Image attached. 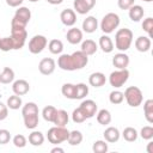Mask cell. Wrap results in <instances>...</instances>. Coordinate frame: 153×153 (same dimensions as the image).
Masks as SVG:
<instances>
[{"instance_id":"1","label":"cell","mask_w":153,"mask_h":153,"mask_svg":"<svg viewBox=\"0 0 153 153\" xmlns=\"http://www.w3.org/2000/svg\"><path fill=\"white\" fill-rule=\"evenodd\" d=\"M88 63V56L81 50L73 54H61L57 59V66L62 71H76L82 69Z\"/></svg>"},{"instance_id":"2","label":"cell","mask_w":153,"mask_h":153,"mask_svg":"<svg viewBox=\"0 0 153 153\" xmlns=\"http://www.w3.org/2000/svg\"><path fill=\"white\" fill-rule=\"evenodd\" d=\"M24 124L27 129H35L38 126V106L33 102H27L22 108Z\"/></svg>"},{"instance_id":"3","label":"cell","mask_w":153,"mask_h":153,"mask_svg":"<svg viewBox=\"0 0 153 153\" xmlns=\"http://www.w3.org/2000/svg\"><path fill=\"white\" fill-rule=\"evenodd\" d=\"M133 43V31L123 27L120 29L115 35V47L120 51H127Z\"/></svg>"},{"instance_id":"4","label":"cell","mask_w":153,"mask_h":153,"mask_svg":"<svg viewBox=\"0 0 153 153\" xmlns=\"http://www.w3.org/2000/svg\"><path fill=\"white\" fill-rule=\"evenodd\" d=\"M68 135H69V130L66 127H57V126L51 127L47 133L48 141L53 145H60L67 141Z\"/></svg>"},{"instance_id":"5","label":"cell","mask_w":153,"mask_h":153,"mask_svg":"<svg viewBox=\"0 0 153 153\" xmlns=\"http://www.w3.org/2000/svg\"><path fill=\"white\" fill-rule=\"evenodd\" d=\"M123 96H124V99L127 100L128 105L131 106V108H137L143 102L142 91L137 86H129V87H127L124 93H123Z\"/></svg>"},{"instance_id":"6","label":"cell","mask_w":153,"mask_h":153,"mask_svg":"<svg viewBox=\"0 0 153 153\" xmlns=\"http://www.w3.org/2000/svg\"><path fill=\"white\" fill-rule=\"evenodd\" d=\"M120 25V17L117 13H114V12H109L106 13L102 22H100V30L105 33V35H109L111 32L115 31V29H117Z\"/></svg>"},{"instance_id":"7","label":"cell","mask_w":153,"mask_h":153,"mask_svg":"<svg viewBox=\"0 0 153 153\" xmlns=\"http://www.w3.org/2000/svg\"><path fill=\"white\" fill-rule=\"evenodd\" d=\"M31 19V11L25 7V6H19V8L16 11L12 22H11V26H22V27H26L27 23Z\"/></svg>"},{"instance_id":"8","label":"cell","mask_w":153,"mask_h":153,"mask_svg":"<svg viewBox=\"0 0 153 153\" xmlns=\"http://www.w3.org/2000/svg\"><path fill=\"white\" fill-rule=\"evenodd\" d=\"M11 38L13 41L14 50L22 49L27 38V31L22 26H11Z\"/></svg>"},{"instance_id":"9","label":"cell","mask_w":153,"mask_h":153,"mask_svg":"<svg viewBox=\"0 0 153 153\" xmlns=\"http://www.w3.org/2000/svg\"><path fill=\"white\" fill-rule=\"evenodd\" d=\"M129 79V71L127 68L124 69H117L111 72L109 75V82L114 88H120L122 87Z\"/></svg>"},{"instance_id":"10","label":"cell","mask_w":153,"mask_h":153,"mask_svg":"<svg viewBox=\"0 0 153 153\" xmlns=\"http://www.w3.org/2000/svg\"><path fill=\"white\" fill-rule=\"evenodd\" d=\"M48 44V39L43 35H35L29 41V51L31 54H39L44 50Z\"/></svg>"},{"instance_id":"11","label":"cell","mask_w":153,"mask_h":153,"mask_svg":"<svg viewBox=\"0 0 153 153\" xmlns=\"http://www.w3.org/2000/svg\"><path fill=\"white\" fill-rule=\"evenodd\" d=\"M96 5V0H74L73 7L74 12L79 14H86L88 13Z\"/></svg>"},{"instance_id":"12","label":"cell","mask_w":153,"mask_h":153,"mask_svg":"<svg viewBox=\"0 0 153 153\" xmlns=\"http://www.w3.org/2000/svg\"><path fill=\"white\" fill-rule=\"evenodd\" d=\"M55 68H56V62L51 57H44L38 63V71L43 75H50V74H53L54 71H55Z\"/></svg>"},{"instance_id":"13","label":"cell","mask_w":153,"mask_h":153,"mask_svg":"<svg viewBox=\"0 0 153 153\" xmlns=\"http://www.w3.org/2000/svg\"><path fill=\"white\" fill-rule=\"evenodd\" d=\"M79 108L84 112V115L86 116V118H92L97 114V110H98L97 103L94 100H92V99H85V100H82Z\"/></svg>"},{"instance_id":"14","label":"cell","mask_w":153,"mask_h":153,"mask_svg":"<svg viewBox=\"0 0 153 153\" xmlns=\"http://www.w3.org/2000/svg\"><path fill=\"white\" fill-rule=\"evenodd\" d=\"M60 19H61V22H62L63 25H66V26H73L76 23V14H75L74 10L66 8V10H63L61 12Z\"/></svg>"},{"instance_id":"15","label":"cell","mask_w":153,"mask_h":153,"mask_svg":"<svg viewBox=\"0 0 153 153\" xmlns=\"http://www.w3.org/2000/svg\"><path fill=\"white\" fill-rule=\"evenodd\" d=\"M112 65H114V67H116L117 69H124V68H127L128 65H129V56H128L124 51L117 53V54H115V56L112 57Z\"/></svg>"},{"instance_id":"16","label":"cell","mask_w":153,"mask_h":153,"mask_svg":"<svg viewBox=\"0 0 153 153\" xmlns=\"http://www.w3.org/2000/svg\"><path fill=\"white\" fill-rule=\"evenodd\" d=\"M12 91L14 94H18V96H24L29 91H30V85L26 80L24 79H18L16 81H13V85H12Z\"/></svg>"},{"instance_id":"17","label":"cell","mask_w":153,"mask_h":153,"mask_svg":"<svg viewBox=\"0 0 153 153\" xmlns=\"http://www.w3.org/2000/svg\"><path fill=\"white\" fill-rule=\"evenodd\" d=\"M151 45L152 42H151V37L148 36H139L135 39V48L140 53H147L151 49Z\"/></svg>"},{"instance_id":"18","label":"cell","mask_w":153,"mask_h":153,"mask_svg":"<svg viewBox=\"0 0 153 153\" xmlns=\"http://www.w3.org/2000/svg\"><path fill=\"white\" fill-rule=\"evenodd\" d=\"M98 29V20L93 16H88L82 22V31L86 33H93Z\"/></svg>"},{"instance_id":"19","label":"cell","mask_w":153,"mask_h":153,"mask_svg":"<svg viewBox=\"0 0 153 153\" xmlns=\"http://www.w3.org/2000/svg\"><path fill=\"white\" fill-rule=\"evenodd\" d=\"M66 38L71 44H78L82 41V31L78 27H72L67 31Z\"/></svg>"},{"instance_id":"20","label":"cell","mask_w":153,"mask_h":153,"mask_svg":"<svg viewBox=\"0 0 153 153\" xmlns=\"http://www.w3.org/2000/svg\"><path fill=\"white\" fill-rule=\"evenodd\" d=\"M103 135H104V140H105L106 142H109V143H115V142H117V141L120 140V136H121L120 130H118L116 127H108V128L104 130Z\"/></svg>"},{"instance_id":"21","label":"cell","mask_w":153,"mask_h":153,"mask_svg":"<svg viewBox=\"0 0 153 153\" xmlns=\"http://www.w3.org/2000/svg\"><path fill=\"white\" fill-rule=\"evenodd\" d=\"M106 82L105 74L102 72H94L88 76V84L93 87H102Z\"/></svg>"},{"instance_id":"22","label":"cell","mask_w":153,"mask_h":153,"mask_svg":"<svg viewBox=\"0 0 153 153\" xmlns=\"http://www.w3.org/2000/svg\"><path fill=\"white\" fill-rule=\"evenodd\" d=\"M128 14H129V18L130 20L133 22H140L142 18H143V14H145V11H143V7L140 6V5H133L129 10H128Z\"/></svg>"},{"instance_id":"23","label":"cell","mask_w":153,"mask_h":153,"mask_svg":"<svg viewBox=\"0 0 153 153\" xmlns=\"http://www.w3.org/2000/svg\"><path fill=\"white\" fill-rule=\"evenodd\" d=\"M98 44H99V48L103 50V53H106V54L111 53V51L114 50V48H115L112 39H111L108 35H103V36H100V37H99V42H98Z\"/></svg>"},{"instance_id":"24","label":"cell","mask_w":153,"mask_h":153,"mask_svg":"<svg viewBox=\"0 0 153 153\" xmlns=\"http://www.w3.org/2000/svg\"><path fill=\"white\" fill-rule=\"evenodd\" d=\"M68 121H69V116L67 114L66 110H57L56 111V115H55V118L53 121V123L57 127H66L68 124Z\"/></svg>"},{"instance_id":"25","label":"cell","mask_w":153,"mask_h":153,"mask_svg":"<svg viewBox=\"0 0 153 153\" xmlns=\"http://www.w3.org/2000/svg\"><path fill=\"white\" fill-rule=\"evenodd\" d=\"M97 49H98V45H97V43L93 39H85L81 43V49L80 50L84 54H86L87 56H90V55L96 54Z\"/></svg>"},{"instance_id":"26","label":"cell","mask_w":153,"mask_h":153,"mask_svg":"<svg viewBox=\"0 0 153 153\" xmlns=\"http://www.w3.org/2000/svg\"><path fill=\"white\" fill-rule=\"evenodd\" d=\"M96 115H97V122H98L99 124H102V126H108V124H110L112 117H111V114H110L109 110L102 109V110H99Z\"/></svg>"},{"instance_id":"27","label":"cell","mask_w":153,"mask_h":153,"mask_svg":"<svg viewBox=\"0 0 153 153\" xmlns=\"http://www.w3.org/2000/svg\"><path fill=\"white\" fill-rule=\"evenodd\" d=\"M14 80V71L10 67H5L0 73V84H10Z\"/></svg>"},{"instance_id":"28","label":"cell","mask_w":153,"mask_h":153,"mask_svg":"<svg viewBox=\"0 0 153 153\" xmlns=\"http://www.w3.org/2000/svg\"><path fill=\"white\" fill-rule=\"evenodd\" d=\"M29 142L32 146H41L44 142V135L39 130H33L32 133L29 134Z\"/></svg>"},{"instance_id":"29","label":"cell","mask_w":153,"mask_h":153,"mask_svg":"<svg viewBox=\"0 0 153 153\" xmlns=\"http://www.w3.org/2000/svg\"><path fill=\"white\" fill-rule=\"evenodd\" d=\"M48 49H49V51H50L51 54L59 55V54H61L62 50H63V43H62V41L54 38V39H51V41L48 43Z\"/></svg>"},{"instance_id":"30","label":"cell","mask_w":153,"mask_h":153,"mask_svg":"<svg viewBox=\"0 0 153 153\" xmlns=\"http://www.w3.org/2000/svg\"><path fill=\"white\" fill-rule=\"evenodd\" d=\"M61 92L68 99H76V97H75V85L74 84H71V82L63 84L62 87H61Z\"/></svg>"},{"instance_id":"31","label":"cell","mask_w":153,"mask_h":153,"mask_svg":"<svg viewBox=\"0 0 153 153\" xmlns=\"http://www.w3.org/2000/svg\"><path fill=\"white\" fill-rule=\"evenodd\" d=\"M143 112L146 121L152 124L153 123V99H147L143 103Z\"/></svg>"},{"instance_id":"32","label":"cell","mask_w":153,"mask_h":153,"mask_svg":"<svg viewBox=\"0 0 153 153\" xmlns=\"http://www.w3.org/2000/svg\"><path fill=\"white\" fill-rule=\"evenodd\" d=\"M122 136H123V139H124L126 141H128V142H134V141H136V139H137V136H139V133H137V130H136L135 128H133V127H127V128L123 129Z\"/></svg>"},{"instance_id":"33","label":"cell","mask_w":153,"mask_h":153,"mask_svg":"<svg viewBox=\"0 0 153 153\" xmlns=\"http://www.w3.org/2000/svg\"><path fill=\"white\" fill-rule=\"evenodd\" d=\"M82 139H84V136L80 130H72V131H69L67 141L71 146H78L82 142Z\"/></svg>"},{"instance_id":"34","label":"cell","mask_w":153,"mask_h":153,"mask_svg":"<svg viewBox=\"0 0 153 153\" xmlns=\"http://www.w3.org/2000/svg\"><path fill=\"white\" fill-rule=\"evenodd\" d=\"M56 111H57V109H56L55 106H53V105H47V106H44L43 110H42V116H43L44 121L53 123V121H54V118H55V115H56Z\"/></svg>"},{"instance_id":"35","label":"cell","mask_w":153,"mask_h":153,"mask_svg":"<svg viewBox=\"0 0 153 153\" xmlns=\"http://www.w3.org/2000/svg\"><path fill=\"white\" fill-rule=\"evenodd\" d=\"M22 104H23V100H22L20 96H18V94L10 96L7 98V103H6L7 108L11 109V110H18L22 106Z\"/></svg>"},{"instance_id":"36","label":"cell","mask_w":153,"mask_h":153,"mask_svg":"<svg viewBox=\"0 0 153 153\" xmlns=\"http://www.w3.org/2000/svg\"><path fill=\"white\" fill-rule=\"evenodd\" d=\"M88 94V86L84 82H79L75 85V97L76 99H82Z\"/></svg>"},{"instance_id":"37","label":"cell","mask_w":153,"mask_h":153,"mask_svg":"<svg viewBox=\"0 0 153 153\" xmlns=\"http://www.w3.org/2000/svg\"><path fill=\"white\" fill-rule=\"evenodd\" d=\"M109 100H110L111 104H115V105L121 104V103L124 100L123 92H121V91H118V90H114V91H111L110 94H109Z\"/></svg>"},{"instance_id":"38","label":"cell","mask_w":153,"mask_h":153,"mask_svg":"<svg viewBox=\"0 0 153 153\" xmlns=\"http://www.w3.org/2000/svg\"><path fill=\"white\" fill-rule=\"evenodd\" d=\"M108 149H109V147H108V142L105 140H97L93 142L92 151L94 153H106Z\"/></svg>"},{"instance_id":"39","label":"cell","mask_w":153,"mask_h":153,"mask_svg":"<svg viewBox=\"0 0 153 153\" xmlns=\"http://www.w3.org/2000/svg\"><path fill=\"white\" fill-rule=\"evenodd\" d=\"M0 50H2V51L14 50V45H13V41H12L11 36L0 38Z\"/></svg>"},{"instance_id":"40","label":"cell","mask_w":153,"mask_h":153,"mask_svg":"<svg viewBox=\"0 0 153 153\" xmlns=\"http://www.w3.org/2000/svg\"><path fill=\"white\" fill-rule=\"evenodd\" d=\"M72 120H73L74 123H82V122H85L87 118H86V116L84 115V112L80 110V108H76V109H74L73 112H72Z\"/></svg>"},{"instance_id":"41","label":"cell","mask_w":153,"mask_h":153,"mask_svg":"<svg viewBox=\"0 0 153 153\" xmlns=\"http://www.w3.org/2000/svg\"><path fill=\"white\" fill-rule=\"evenodd\" d=\"M140 136L143 140H152L153 139V127L152 126H145L140 130Z\"/></svg>"},{"instance_id":"42","label":"cell","mask_w":153,"mask_h":153,"mask_svg":"<svg viewBox=\"0 0 153 153\" xmlns=\"http://www.w3.org/2000/svg\"><path fill=\"white\" fill-rule=\"evenodd\" d=\"M12 142H13V145H14L17 148H23V147H25V146H26V143H27V140H26V137H25L24 135H22V134H18V135L13 136V139H12Z\"/></svg>"},{"instance_id":"43","label":"cell","mask_w":153,"mask_h":153,"mask_svg":"<svg viewBox=\"0 0 153 153\" xmlns=\"http://www.w3.org/2000/svg\"><path fill=\"white\" fill-rule=\"evenodd\" d=\"M142 29L145 32H147L148 37L152 36V29H153V18L152 17H147L146 19H143L142 22Z\"/></svg>"},{"instance_id":"44","label":"cell","mask_w":153,"mask_h":153,"mask_svg":"<svg viewBox=\"0 0 153 153\" xmlns=\"http://www.w3.org/2000/svg\"><path fill=\"white\" fill-rule=\"evenodd\" d=\"M11 140V133L7 129H0V145H6Z\"/></svg>"},{"instance_id":"45","label":"cell","mask_w":153,"mask_h":153,"mask_svg":"<svg viewBox=\"0 0 153 153\" xmlns=\"http://www.w3.org/2000/svg\"><path fill=\"white\" fill-rule=\"evenodd\" d=\"M135 0H117V5L121 10H129L134 5Z\"/></svg>"},{"instance_id":"46","label":"cell","mask_w":153,"mask_h":153,"mask_svg":"<svg viewBox=\"0 0 153 153\" xmlns=\"http://www.w3.org/2000/svg\"><path fill=\"white\" fill-rule=\"evenodd\" d=\"M8 116V108L6 104L0 102V121H4Z\"/></svg>"},{"instance_id":"47","label":"cell","mask_w":153,"mask_h":153,"mask_svg":"<svg viewBox=\"0 0 153 153\" xmlns=\"http://www.w3.org/2000/svg\"><path fill=\"white\" fill-rule=\"evenodd\" d=\"M24 0H6V4L10 7H19Z\"/></svg>"},{"instance_id":"48","label":"cell","mask_w":153,"mask_h":153,"mask_svg":"<svg viewBox=\"0 0 153 153\" xmlns=\"http://www.w3.org/2000/svg\"><path fill=\"white\" fill-rule=\"evenodd\" d=\"M50 152H51V153H63V152H65V149H63V148H61V147H54Z\"/></svg>"},{"instance_id":"49","label":"cell","mask_w":153,"mask_h":153,"mask_svg":"<svg viewBox=\"0 0 153 153\" xmlns=\"http://www.w3.org/2000/svg\"><path fill=\"white\" fill-rule=\"evenodd\" d=\"M147 153H153V142L152 141H149L148 145H147Z\"/></svg>"},{"instance_id":"50","label":"cell","mask_w":153,"mask_h":153,"mask_svg":"<svg viewBox=\"0 0 153 153\" xmlns=\"http://www.w3.org/2000/svg\"><path fill=\"white\" fill-rule=\"evenodd\" d=\"M49 4H51V5H60V4H62L63 2V0H47Z\"/></svg>"},{"instance_id":"51","label":"cell","mask_w":153,"mask_h":153,"mask_svg":"<svg viewBox=\"0 0 153 153\" xmlns=\"http://www.w3.org/2000/svg\"><path fill=\"white\" fill-rule=\"evenodd\" d=\"M141 1H145V2H151V1H153V0H141Z\"/></svg>"},{"instance_id":"52","label":"cell","mask_w":153,"mask_h":153,"mask_svg":"<svg viewBox=\"0 0 153 153\" xmlns=\"http://www.w3.org/2000/svg\"><path fill=\"white\" fill-rule=\"evenodd\" d=\"M30 2H37V1H39V0H29Z\"/></svg>"},{"instance_id":"53","label":"cell","mask_w":153,"mask_h":153,"mask_svg":"<svg viewBox=\"0 0 153 153\" xmlns=\"http://www.w3.org/2000/svg\"><path fill=\"white\" fill-rule=\"evenodd\" d=\"M0 38H1V37H0Z\"/></svg>"}]
</instances>
